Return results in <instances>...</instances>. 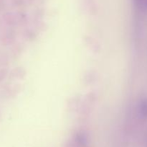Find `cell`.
<instances>
[{
	"mask_svg": "<svg viewBox=\"0 0 147 147\" xmlns=\"http://www.w3.org/2000/svg\"><path fill=\"white\" fill-rule=\"evenodd\" d=\"M139 111L140 114L144 118H147V98L143 99L140 102L139 105Z\"/></svg>",
	"mask_w": 147,
	"mask_h": 147,
	"instance_id": "6da1fadb",
	"label": "cell"
},
{
	"mask_svg": "<svg viewBox=\"0 0 147 147\" xmlns=\"http://www.w3.org/2000/svg\"><path fill=\"white\" fill-rule=\"evenodd\" d=\"M138 7L142 10H147V0H135Z\"/></svg>",
	"mask_w": 147,
	"mask_h": 147,
	"instance_id": "7a4b0ae2",
	"label": "cell"
}]
</instances>
